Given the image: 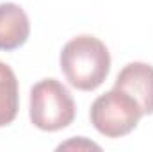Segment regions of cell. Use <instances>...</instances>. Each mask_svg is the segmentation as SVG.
Here are the masks:
<instances>
[{
	"label": "cell",
	"instance_id": "2",
	"mask_svg": "<svg viewBox=\"0 0 153 152\" xmlns=\"http://www.w3.org/2000/svg\"><path fill=\"white\" fill-rule=\"evenodd\" d=\"M76 106L68 88L57 79H41L30 88L29 116L34 127L46 132L66 129L73 123Z\"/></svg>",
	"mask_w": 153,
	"mask_h": 152
},
{
	"label": "cell",
	"instance_id": "7",
	"mask_svg": "<svg viewBox=\"0 0 153 152\" xmlns=\"http://www.w3.org/2000/svg\"><path fill=\"white\" fill-rule=\"evenodd\" d=\"M62 149H96V150H100V145L87 141L85 138H78V140H70V141L57 147V150H62Z\"/></svg>",
	"mask_w": 153,
	"mask_h": 152
},
{
	"label": "cell",
	"instance_id": "6",
	"mask_svg": "<svg viewBox=\"0 0 153 152\" xmlns=\"http://www.w3.org/2000/svg\"><path fill=\"white\" fill-rule=\"evenodd\" d=\"M20 106V90L18 79L13 68L0 61V127H5L14 122Z\"/></svg>",
	"mask_w": 153,
	"mask_h": 152
},
{
	"label": "cell",
	"instance_id": "3",
	"mask_svg": "<svg viewBox=\"0 0 153 152\" xmlns=\"http://www.w3.org/2000/svg\"><path fill=\"white\" fill-rule=\"evenodd\" d=\"M143 116L139 102L117 88L100 95L89 111L93 127L105 138H123L130 134Z\"/></svg>",
	"mask_w": 153,
	"mask_h": 152
},
{
	"label": "cell",
	"instance_id": "5",
	"mask_svg": "<svg viewBox=\"0 0 153 152\" xmlns=\"http://www.w3.org/2000/svg\"><path fill=\"white\" fill-rule=\"evenodd\" d=\"M30 34V22L22 5L14 2L0 4V50L11 52L25 45Z\"/></svg>",
	"mask_w": 153,
	"mask_h": 152
},
{
	"label": "cell",
	"instance_id": "4",
	"mask_svg": "<svg viewBox=\"0 0 153 152\" xmlns=\"http://www.w3.org/2000/svg\"><path fill=\"white\" fill-rule=\"evenodd\" d=\"M114 88L126 91L132 95L141 109L143 114H153V66L148 63L134 61L123 66L117 74Z\"/></svg>",
	"mask_w": 153,
	"mask_h": 152
},
{
	"label": "cell",
	"instance_id": "1",
	"mask_svg": "<svg viewBox=\"0 0 153 152\" xmlns=\"http://www.w3.org/2000/svg\"><path fill=\"white\" fill-rule=\"evenodd\" d=\"M61 70L70 82L80 91L100 88L111 72V54L102 39L82 34L70 39L59 57Z\"/></svg>",
	"mask_w": 153,
	"mask_h": 152
}]
</instances>
